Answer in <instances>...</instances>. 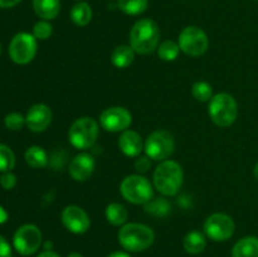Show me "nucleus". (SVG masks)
<instances>
[{
    "instance_id": "7ed1b4c3",
    "label": "nucleus",
    "mask_w": 258,
    "mask_h": 257,
    "mask_svg": "<svg viewBox=\"0 0 258 257\" xmlns=\"http://www.w3.org/2000/svg\"><path fill=\"white\" fill-rule=\"evenodd\" d=\"M118 242L130 252L148 249L155 239V233L149 226L143 223H126L118 231Z\"/></svg>"
},
{
    "instance_id": "a878e982",
    "label": "nucleus",
    "mask_w": 258,
    "mask_h": 257,
    "mask_svg": "<svg viewBox=\"0 0 258 257\" xmlns=\"http://www.w3.org/2000/svg\"><path fill=\"white\" fill-rule=\"evenodd\" d=\"M191 93H193L196 100L201 101V102H207L213 97V88L206 81H198L193 85Z\"/></svg>"
},
{
    "instance_id": "aec40b11",
    "label": "nucleus",
    "mask_w": 258,
    "mask_h": 257,
    "mask_svg": "<svg viewBox=\"0 0 258 257\" xmlns=\"http://www.w3.org/2000/svg\"><path fill=\"white\" fill-rule=\"evenodd\" d=\"M184 249L190 254H199L207 247V238L202 232L191 231L184 237Z\"/></svg>"
},
{
    "instance_id": "dca6fc26",
    "label": "nucleus",
    "mask_w": 258,
    "mask_h": 257,
    "mask_svg": "<svg viewBox=\"0 0 258 257\" xmlns=\"http://www.w3.org/2000/svg\"><path fill=\"white\" fill-rule=\"evenodd\" d=\"M118 148L123 155L128 158H136L141 154L144 149L143 138L139 133L134 130H125L118 139Z\"/></svg>"
},
{
    "instance_id": "9d476101",
    "label": "nucleus",
    "mask_w": 258,
    "mask_h": 257,
    "mask_svg": "<svg viewBox=\"0 0 258 257\" xmlns=\"http://www.w3.org/2000/svg\"><path fill=\"white\" fill-rule=\"evenodd\" d=\"M13 244L22 256L34 254L42 246V232L34 224H23L15 231Z\"/></svg>"
},
{
    "instance_id": "c9c22d12",
    "label": "nucleus",
    "mask_w": 258,
    "mask_h": 257,
    "mask_svg": "<svg viewBox=\"0 0 258 257\" xmlns=\"http://www.w3.org/2000/svg\"><path fill=\"white\" fill-rule=\"evenodd\" d=\"M8 218H9V214H8V212L5 211L4 207L0 206V224L5 223V222L8 221Z\"/></svg>"
},
{
    "instance_id": "6ab92c4d",
    "label": "nucleus",
    "mask_w": 258,
    "mask_h": 257,
    "mask_svg": "<svg viewBox=\"0 0 258 257\" xmlns=\"http://www.w3.org/2000/svg\"><path fill=\"white\" fill-rule=\"evenodd\" d=\"M134 59H135V50L133 49L131 45H118L111 54V63L116 68H121V70L127 68L134 62Z\"/></svg>"
},
{
    "instance_id": "4468645a",
    "label": "nucleus",
    "mask_w": 258,
    "mask_h": 257,
    "mask_svg": "<svg viewBox=\"0 0 258 257\" xmlns=\"http://www.w3.org/2000/svg\"><path fill=\"white\" fill-rule=\"evenodd\" d=\"M52 110L44 103L33 105L28 110L27 116H25L28 128L33 133H43V131L47 130L52 123Z\"/></svg>"
},
{
    "instance_id": "c85d7f7f",
    "label": "nucleus",
    "mask_w": 258,
    "mask_h": 257,
    "mask_svg": "<svg viewBox=\"0 0 258 257\" xmlns=\"http://www.w3.org/2000/svg\"><path fill=\"white\" fill-rule=\"evenodd\" d=\"M53 27L48 20H39L33 27V35L37 40H45L52 35Z\"/></svg>"
},
{
    "instance_id": "f8f14e48",
    "label": "nucleus",
    "mask_w": 258,
    "mask_h": 257,
    "mask_svg": "<svg viewBox=\"0 0 258 257\" xmlns=\"http://www.w3.org/2000/svg\"><path fill=\"white\" fill-rule=\"evenodd\" d=\"M133 122V115L130 111L121 106L106 108L100 116V125L110 133H120L130 127Z\"/></svg>"
},
{
    "instance_id": "4c0bfd02",
    "label": "nucleus",
    "mask_w": 258,
    "mask_h": 257,
    "mask_svg": "<svg viewBox=\"0 0 258 257\" xmlns=\"http://www.w3.org/2000/svg\"><path fill=\"white\" fill-rule=\"evenodd\" d=\"M67 257H83V256L80 253V252H72V253L68 254Z\"/></svg>"
},
{
    "instance_id": "39448f33",
    "label": "nucleus",
    "mask_w": 258,
    "mask_h": 257,
    "mask_svg": "<svg viewBox=\"0 0 258 257\" xmlns=\"http://www.w3.org/2000/svg\"><path fill=\"white\" fill-rule=\"evenodd\" d=\"M98 133V122L92 117H80L71 125L70 131H68V139L72 144L73 148L78 150H87L92 148L97 141Z\"/></svg>"
},
{
    "instance_id": "a211bd4d",
    "label": "nucleus",
    "mask_w": 258,
    "mask_h": 257,
    "mask_svg": "<svg viewBox=\"0 0 258 257\" xmlns=\"http://www.w3.org/2000/svg\"><path fill=\"white\" fill-rule=\"evenodd\" d=\"M232 257H258V237L247 236L236 242Z\"/></svg>"
},
{
    "instance_id": "2f4dec72",
    "label": "nucleus",
    "mask_w": 258,
    "mask_h": 257,
    "mask_svg": "<svg viewBox=\"0 0 258 257\" xmlns=\"http://www.w3.org/2000/svg\"><path fill=\"white\" fill-rule=\"evenodd\" d=\"M151 168V160L148 155L146 156H140V158L136 159L135 161V169L140 174L146 173L149 169Z\"/></svg>"
},
{
    "instance_id": "4be33fe9",
    "label": "nucleus",
    "mask_w": 258,
    "mask_h": 257,
    "mask_svg": "<svg viewBox=\"0 0 258 257\" xmlns=\"http://www.w3.org/2000/svg\"><path fill=\"white\" fill-rule=\"evenodd\" d=\"M106 219H107L108 223H111L112 226L120 227L126 224L127 221V209L125 206L120 203H110L106 208Z\"/></svg>"
},
{
    "instance_id": "393cba45",
    "label": "nucleus",
    "mask_w": 258,
    "mask_h": 257,
    "mask_svg": "<svg viewBox=\"0 0 258 257\" xmlns=\"http://www.w3.org/2000/svg\"><path fill=\"white\" fill-rule=\"evenodd\" d=\"M179 52H180V47L174 40H164L158 47L159 58L163 60H166V62L175 60L178 58Z\"/></svg>"
},
{
    "instance_id": "6e6552de",
    "label": "nucleus",
    "mask_w": 258,
    "mask_h": 257,
    "mask_svg": "<svg viewBox=\"0 0 258 257\" xmlns=\"http://www.w3.org/2000/svg\"><path fill=\"white\" fill-rule=\"evenodd\" d=\"M178 44L181 52L190 57H201L209 47L208 35L203 29L196 25L184 28L178 38Z\"/></svg>"
},
{
    "instance_id": "b1692460",
    "label": "nucleus",
    "mask_w": 258,
    "mask_h": 257,
    "mask_svg": "<svg viewBox=\"0 0 258 257\" xmlns=\"http://www.w3.org/2000/svg\"><path fill=\"white\" fill-rule=\"evenodd\" d=\"M149 0H117V7L127 15H140L148 9Z\"/></svg>"
},
{
    "instance_id": "2eb2a0df",
    "label": "nucleus",
    "mask_w": 258,
    "mask_h": 257,
    "mask_svg": "<svg viewBox=\"0 0 258 257\" xmlns=\"http://www.w3.org/2000/svg\"><path fill=\"white\" fill-rule=\"evenodd\" d=\"M96 168V161L91 154L81 153L72 159L70 164V175L76 181H85L91 178Z\"/></svg>"
},
{
    "instance_id": "ea45409f",
    "label": "nucleus",
    "mask_w": 258,
    "mask_h": 257,
    "mask_svg": "<svg viewBox=\"0 0 258 257\" xmlns=\"http://www.w3.org/2000/svg\"><path fill=\"white\" fill-rule=\"evenodd\" d=\"M0 50H2V48H0Z\"/></svg>"
},
{
    "instance_id": "f257e3e1",
    "label": "nucleus",
    "mask_w": 258,
    "mask_h": 257,
    "mask_svg": "<svg viewBox=\"0 0 258 257\" xmlns=\"http://www.w3.org/2000/svg\"><path fill=\"white\" fill-rule=\"evenodd\" d=\"M160 42V28L153 19H140L133 25L130 32V45L135 53L149 54L158 49Z\"/></svg>"
},
{
    "instance_id": "7c9ffc66",
    "label": "nucleus",
    "mask_w": 258,
    "mask_h": 257,
    "mask_svg": "<svg viewBox=\"0 0 258 257\" xmlns=\"http://www.w3.org/2000/svg\"><path fill=\"white\" fill-rule=\"evenodd\" d=\"M0 185L5 189V190H12L15 185H17V176L13 174L12 171H5L0 176Z\"/></svg>"
},
{
    "instance_id": "bb28decb",
    "label": "nucleus",
    "mask_w": 258,
    "mask_h": 257,
    "mask_svg": "<svg viewBox=\"0 0 258 257\" xmlns=\"http://www.w3.org/2000/svg\"><path fill=\"white\" fill-rule=\"evenodd\" d=\"M15 166V155L9 146L0 144V171H10Z\"/></svg>"
},
{
    "instance_id": "e433bc0d",
    "label": "nucleus",
    "mask_w": 258,
    "mask_h": 257,
    "mask_svg": "<svg viewBox=\"0 0 258 257\" xmlns=\"http://www.w3.org/2000/svg\"><path fill=\"white\" fill-rule=\"evenodd\" d=\"M107 257H131L127 252H123V251H115L112 253L108 254Z\"/></svg>"
},
{
    "instance_id": "c756f323",
    "label": "nucleus",
    "mask_w": 258,
    "mask_h": 257,
    "mask_svg": "<svg viewBox=\"0 0 258 257\" xmlns=\"http://www.w3.org/2000/svg\"><path fill=\"white\" fill-rule=\"evenodd\" d=\"M4 123L7 126V128H9V130L18 131L24 127V125H27V121H25V117L22 113L10 112L5 116Z\"/></svg>"
},
{
    "instance_id": "412c9836",
    "label": "nucleus",
    "mask_w": 258,
    "mask_h": 257,
    "mask_svg": "<svg viewBox=\"0 0 258 257\" xmlns=\"http://www.w3.org/2000/svg\"><path fill=\"white\" fill-rule=\"evenodd\" d=\"M25 161L29 166L34 169H42L47 166L48 164V155L47 151L42 148V146L33 145L25 151L24 154Z\"/></svg>"
},
{
    "instance_id": "f3484780",
    "label": "nucleus",
    "mask_w": 258,
    "mask_h": 257,
    "mask_svg": "<svg viewBox=\"0 0 258 257\" xmlns=\"http://www.w3.org/2000/svg\"><path fill=\"white\" fill-rule=\"evenodd\" d=\"M33 9L42 20H53L60 12V0H33Z\"/></svg>"
},
{
    "instance_id": "0eeeda50",
    "label": "nucleus",
    "mask_w": 258,
    "mask_h": 257,
    "mask_svg": "<svg viewBox=\"0 0 258 257\" xmlns=\"http://www.w3.org/2000/svg\"><path fill=\"white\" fill-rule=\"evenodd\" d=\"M175 141L174 136L166 130H156L148 136L144 143V150L146 155L156 161L168 160L174 153Z\"/></svg>"
},
{
    "instance_id": "473e14b6",
    "label": "nucleus",
    "mask_w": 258,
    "mask_h": 257,
    "mask_svg": "<svg viewBox=\"0 0 258 257\" xmlns=\"http://www.w3.org/2000/svg\"><path fill=\"white\" fill-rule=\"evenodd\" d=\"M0 257H12V247L3 236H0Z\"/></svg>"
},
{
    "instance_id": "72a5a7b5",
    "label": "nucleus",
    "mask_w": 258,
    "mask_h": 257,
    "mask_svg": "<svg viewBox=\"0 0 258 257\" xmlns=\"http://www.w3.org/2000/svg\"><path fill=\"white\" fill-rule=\"evenodd\" d=\"M22 0H0V8L3 9H9V8L18 5Z\"/></svg>"
},
{
    "instance_id": "20e7f679",
    "label": "nucleus",
    "mask_w": 258,
    "mask_h": 257,
    "mask_svg": "<svg viewBox=\"0 0 258 257\" xmlns=\"http://www.w3.org/2000/svg\"><path fill=\"white\" fill-rule=\"evenodd\" d=\"M208 112L217 126L227 127L231 126L238 116V103L229 93H217L209 101Z\"/></svg>"
},
{
    "instance_id": "f704fd0d",
    "label": "nucleus",
    "mask_w": 258,
    "mask_h": 257,
    "mask_svg": "<svg viewBox=\"0 0 258 257\" xmlns=\"http://www.w3.org/2000/svg\"><path fill=\"white\" fill-rule=\"evenodd\" d=\"M37 257H60V256L57 253V252L52 251V249H45V251H43L42 253L38 254Z\"/></svg>"
},
{
    "instance_id": "1a4fd4ad",
    "label": "nucleus",
    "mask_w": 258,
    "mask_h": 257,
    "mask_svg": "<svg viewBox=\"0 0 258 257\" xmlns=\"http://www.w3.org/2000/svg\"><path fill=\"white\" fill-rule=\"evenodd\" d=\"M37 39L33 34L22 32L12 38L9 44V55L17 65H27L34 59L37 54Z\"/></svg>"
},
{
    "instance_id": "ddd939ff",
    "label": "nucleus",
    "mask_w": 258,
    "mask_h": 257,
    "mask_svg": "<svg viewBox=\"0 0 258 257\" xmlns=\"http://www.w3.org/2000/svg\"><path fill=\"white\" fill-rule=\"evenodd\" d=\"M60 219L66 228L75 234H83L90 229L91 221L83 208L78 206H67L60 213Z\"/></svg>"
},
{
    "instance_id": "423d86ee",
    "label": "nucleus",
    "mask_w": 258,
    "mask_h": 257,
    "mask_svg": "<svg viewBox=\"0 0 258 257\" xmlns=\"http://www.w3.org/2000/svg\"><path fill=\"white\" fill-rule=\"evenodd\" d=\"M121 196L133 204H146L153 199V185L140 174L128 175L120 184Z\"/></svg>"
},
{
    "instance_id": "9b49d317",
    "label": "nucleus",
    "mask_w": 258,
    "mask_h": 257,
    "mask_svg": "<svg viewBox=\"0 0 258 257\" xmlns=\"http://www.w3.org/2000/svg\"><path fill=\"white\" fill-rule=\"evenodd\" d=\"M234 231V221L226 213H213L204 222V232L207 237L216 242L227 241L233 236Z\"/></svg>"
},
{
    "instance_id": "f03ea898",
    "label": "nucleus",
    "mask_w": 258,
    "mask_h": 257,
    "mask_svg": "<svg viewBox=\"0 0 258 257\" xmlns=\"http://www.w3.org/2000/svg\"><path fill=\"white\" fill-rule=\"evenodd\" d=\"M184 173L180 164L174 160H164L156 166L153 175L154 186L159 193L173 197L179 193L183 185Z\"/></svg>"
},
{
    "instance_id": "5701e85b",
    "label": "nucleus",
    "mask_w": 258,
    "mask_h": 257,
    "mask_svg": "<svg viewBox=\"0 0 258 257\" xmlns=\"http://www.w3.org/2000/svg\"><path fill=\"white\" fill-rule=\"evenodd\" d=\"M71 19L78 27H86L92 20V9L87 3H77L71 9Z\"/></svg>"
},
{
    "instance_id": "58836bf2",
    "label": "nucleus",
    "mask_w": 258,
    "mask_h": 257,
    "mask_svg": "<svg viewBox=\"0 0 258 257\" xmlns=\"http://www.w3.org/2000/svg\"><path fill=\"white\" fill-rule=\"evenodd\" d=\"M253 174H254V176H256V179L258 180V163L256 164V165H254V168H253Z\"/></svg>"
},
{
    "instance_id": "cd10ccee",
    "label": "nucleus",
    "mask_w": 258,
    "mask_h": 257,
    "mask_svg": "<svg viewBox=\"0 0 258 257\" xmlns=\"http://www.w3.org/2000/svg\"><path fill=\"white\" fill-rule=\"evenodd\" d=\"M145 211L148 213L154 214V216H158V217H163L166 216L170 211V206H169L168 202L163 198H156L155 201L151 199L150 202L145 204Z\"/></svg>"
}]
</instances>
